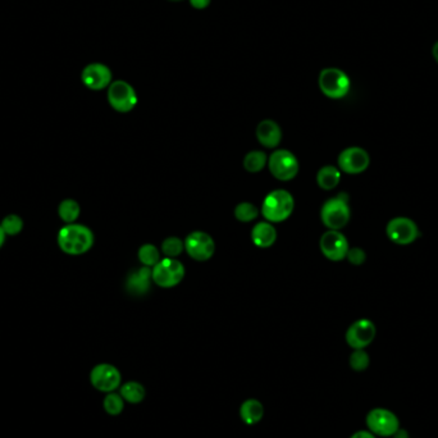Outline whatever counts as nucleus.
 <instances>
[{
    "instance_id": "obj_20",
    "label": "nucleus",
    "mask_w": 438,
    "mask_h": 438,
    "mask_svg": "<svg viewBox=\"0 0 438 438\" xmlns=\"http://www.w3.org/2000/svg\"><path fill=\"white\" fill-rule=\"evenodd\" d=\"M120 394L123 400L128 403H140L146 396V389L140 382L130 381L120 384Z\"/></svg>"
},
{
    "instance_id": "obj_11",
    "label": "nucleus",
    "mask_w": 438,
    "mask_h": 438,
    "mask_svg": "<svg viewBox=\"0 0 438 438\" xmlns=\"http://www.w3.org/2000/svg\"><path fill=\"white\" fill-rule=\"evenodd\" d=\"M184 250L194 261L206 262L214 254L215 244L209 234L201 231H195L186 237Z\"/></svg>"
},
{
    "instance_id": "obj_5",
    "label": "nucleus",
    "mask_w": 438,
    "mask_h": 438,
    "mask_svg": "<svg viewBox=\"0 0 438 438\" xmlns=\"http://www.w3.org/2000/svg\"><path fill=\"white\" fill-rule=\"evenodd\" d=\"M319 89L327 98L342 99L350 92V78L339 68H325L319 75Z\"/></svg>"
},
{
    "instance_id": "obj_30",
    "label": "nucleus",
    "mask_w": 438,
    "mask_h": 438,
    "mask_svg": "<svg viewBox=\"0 0 438 438\" xmlns=\"http://www.w3.org/2000/svg\"><path fill=\"white\" fill-rule=\"evenodd\" d=\"M347 261L353 265H361L367 259L365 251L361 248L349 249L346 255Z\"/></svg>"
},
{
    "instance_id": "obj_17",
    "label": "nucleus",
    "mask_w": 438,
    "mask_h": 438,
    "mask_svg": "<svg viewBox=\"0 0 438 438\" xmlns=\"http://www.w3.org/2000/svg\"><path fill=\"white\" fill-rule=\"evenodd\" d=\"M153 280L151 276V270L149 267H142L130 273L127 278L128 292L134 294V295H144L150 290V281Z\"/></svg>"
},
{
    "instance_id": "obj_16",
    "label": "nucleus",
    "mask_w": 438,
    "mask_h": 438,
    "mask_svg": "<svg viewBox=\"0 0 438 438\" xmlns=\"http://www.w3.org/2000/svg\"><path fill=\"white\" fill-rule=\"evenodd\" d=\"M256 137L264 148H277L282 140V131L275 120H265L256 128Z\"/></svg>"
},
{
    "instance_id": "obj_32",
    "label": "nucleus",
    "mask_w": 438,
    "mask_h": 438,
    "mask_svg": "<svg viewBox=\"0 0 438 438\" xmlns=\"http://www.w3.org/2000/svg\"><path fill=\"white\" fill-rule=\"evenodd\" d=\"M350 438H377L372 432L369 431H358L353 433V436Z\"/></svg>"
},
{
    "instance_id": "obj_31",
    "label": "nucleus",
    "mask_w": 438,
    "mask_h": 438,
    "mask_svg": "<svg viewBox=\"0 0 438 438\" xmlns=\"http://www.w3.org/2000/svg\"><path fill=\"white\" fill-rule=\"evenodd\" d=\"M190 4L195 9H205L211 4V0H190Z\"/></svg>"
},
{
    "instance_id": "obj_25",
    "label": "nucleus",
    "mask_w": 438,
    "mask_h": 438,
    "mask_svg": "<svg viewBox=\"0 0 438 438\" xmlns=\"http://www.w3.org/2000/svg\"><path fill=\"white\" fill-rule=\"evenodd\" d=\"M0 226L7 236H17L21 234L23 230V220L17 214H9L0 222Z\"/></svg>"
},
{
    "instance_id": "obj_7",
    "label": "nucleus",
    "mask_w": 438,
    "mask_h": 438,
    "mask_svg": "<svg viewBox=\"0 0 438 438\" xmlns=\"http://www.w3.org/2000/svg\"><path fill=\"white\" fill-rule=\"evenodd\" d=\"M108 101L114 111L128 113L137 104V95L134 87L126 81H114L108 87Z\"/></svg>"
},
{
    "instance_id": "obj_23",
    "label": "nucleus",
    "mask_w": 438,
    "mask_h": 438,
    "mask_svg": "<svg viewBox=\"0 0 438 438\" xmlns=\"http://www.w3.org/2000/svg\"><path fill=\"white\" fill-rule=\"evenodd\" d=\"M125 403L126 401L123 400V397L120 396V392H109L106 394L104 400H103V408L106 410L109 415H120V413L125 409Z\"/></svg>"
},
{
    "instance_id": "obj_8",
    "label": "nucleus",
    "mask_w": 438,
    "mask_h": 438,
    "mask_svg": "<svg viewBox=\"0 0 438 438\" xmlns=\"http://www.w3.org/2000/svg\"><path fill=\"white\" fill-rule=\"evenodd\" d=\"M269 170L280 181H291L299 173L296 156L289 150H277L268 161Z\"/></svg>"
},
{
    "instance_id": "obj_22",
    "label": "nucleus",
    "mask_w": 438,
    "mask_h": 438,
    "mask_svg": "<svg viewBox=\"0 0 438 438\" xmlns=\"http://www.w3.org/2000/svg\"><path fill=\"white\" fill-rule=\"evenodd\" d=\"M80 213H81L80 204L73 199H64L58 206V215L65 225L75 223L80 217Z\"/></svg>"
},
{
    "instance_id": "obj_18",
    "label": "nucleus",
    "mask_w": 438,
    "mask_h": 438,
    "mask_svg": "<svg viewBox=\"0 0 438 438\" xmlns=\"http://www.w3.org/2000/svg\"><path fill=\"white\" fill-rule=\"evenodd\" d=\"M251 240L258 248H269L276 242V228L269 222H261L253 228Z\"/></svg>"
},
{
    "instance_id": "obj_13",
    "label": "nucleus",
    "mask_w": 438,
    "mask_h": 438,
    "mask_svg": "<svg viewBox=\"0 0 438 438\" xmlns=\"http://www.w3.org/2000/svg\"><path fill=\"white\" fill-rule=\"evenodd\" d=\"M349 249L350 246L346 237L339 231L330 230L320 237V250L325 258L332 262H339L345 259Z\"/></svg>"
},
{
    "instance_id": "obj_26",
    "label": "nucleus",
    "mask_w": 438,
    "mask_h": 438,
    "mask_svg": "<svg viewBox=\"0 0 438 438\" xmlns=\"http://www.w3.org/2000/svg\"><path fill=\"white\" fill-rule=\"evenodd\" d=\"M139 259L140 262L145 265V267H156V264L159 263V251L158 249L151 245V244H146V245H142L140 250H139Z\"/></svg>"
},
{
    "instance_id": "obj_15",
    "label": "nucleus",
    "mask_w": 438,
    "mask_h": 438,
    "mask_svg": "<svg viewBox=\"0 0 438 438\" xmlns=\"http://www.w3.org/2000/svg\"><path fill=\"white\" fill-rule=\"evenodd\" d=\"M81 80L87 89L99 92L112 84V72L106 64L92 63L84 68Z\"/></svg>"
},
{
    "instance_id": "obj_29",
    "label": "nucleus",
    "mask_w": 438,
    "mask_h": 438,
    "mask_svg": "<svg viewBox=\"0 0 438 438\" xmlns=\"http://www.w3.org/2000/svg\"><path fill=\"white\" fill-rule=\"evenodd\" d=\"M184 242L180 240L178 237H168V239H165V240L163 241V253L167 255L168 258L178 256V255L184 251Z\"/></svg>"
},
{
    "instance_id": "obj_4",
    "label": "nucleus",
    "mask_w": 438,
    "mask_h": 438,
    "mask_svg": "<svg viewBox=\"0 0 438 438\" xmlns=\"http://www.w3.org/2000/svg\"><path fill=\"white\" fill-rule=\"evenodd\" d=\"M368 431L378 437H392L400 432V420L394 411L384 408L370 410L365 418Z\"/></svg>"
},
{
    "instance_id": "obj_24",
    "label": "nucleus",
    "mask_w": 438,
    "mask_h": 438,
    "mask_svg": "<svg viewBox=\"0 0 438 438\" xmlns=\"http://www.w3.org/2000/svg\"><path fill=\"white\" fill-rule=\"evenodd\" d=\"M268 158L263 151H250L244 159V167L250 173H258L265 167Z\"/></svg>"
},
{
    "instance_id": "obj_6",
    "label": "nucleus",
    "mask_w": 438,
    "mask_h": 438,
    "mask_svg": "<svg viewBox=\"0 0 438 438\" xmlns=\"http://www.w3.org/2000/svg\"><path fill=\"white\" fill-rule=\"evenodd\" d=\"M153 281L163 289L175 287L184 280V264L178 262L175 258H165L159 261L151 270Z\"/></svg>"
},
{
    "instance_id": "obj_1",
    "label": "nucleus",
    "mask_w": 438,
    "mask_h": 438,
    "mask_svg": "<svg viewBox=\"0 0 438 438\" xmlns=\"http://www.w3.org/2000/svg\"><path fill=\"white\" fill-rule=\"evenodd\" d=\"M58 246L68 255H82L94 245V234L90 228L82 225H65L58 232Z\"/></svg>"
},
{
    "instance_id": "obj_10",
    "label": "nucleus",
    "mask_w": 438,
    "mask_h": 438,
    "mask_svg": "<svg viewBox=\"0 0 438 438\" xmlns=\"http://www.w3.org/2000/svg\"><path fill=\"white\" fill-rule=\"evenodd\" d=\"M386 234L389 240L397 245H409L420 236L417 223L406 217H396L391 219L386 227Z\"/></svg>"
},
{
    "instance_id": "obj_2",
    "label": "nucleus",
    "mask_w": 438,
    "mask_h": 438,
    "mask_svg": "<svg viewBox=\"0 0 438 438\" xmlns=\"http://www.w3.org/2000/svg\"><path fill=\"white\" fill-rule=\"evenodd\" d=\"M294 206V198L289 191H272L263 201V217L270 223L283 222L292 214Z\"/></svg>"
},
{
    "instance_id": "obj_35",
    "label": "nucleus",
    "mask_w": 438,
    "mask_h": 438,
    "mask_svg": "<svg viewBox=\"0 0 438 438\" xmlns=\"http://www.w3.org/2000/svg\"><path fill=\"white\" fill-rule=\"evenodd\" d=\"M170 1H182V0H170Z\"/></svg>"
},
{
    "instance_id": "obj_21",
    "label": "nucleus",
    "mask_w": 438,
    "mask_h": 438,
    "mask_svg": "<svg viewBox=\"0 0 438 438\" xmlns=\"http://www.w3.org/2000/svg\"><path fill=\"white\" fill-rule=\"evenodd\" d=\"M339 180H341V173L333 165H325L319 170L318 175H317V182H318L319 187L323 190H332L339 184Z\"/></svg>"
},
{
    "instance_id": "obj_14",
    "label": "nucleus",
    "mask_w": 438,
    "mask_h": 438,
    "mask_svg": "<svg viewBox=\"0 0 438 438\" xmlns=\"http://www.w3.org/2000/svg\"><path fill=\"white\" fill-rule=\"evenodd\" d=\"M369 164L370 158L368 151L358 146L345 149L339 156V168L349 175H359L367 170Z\"/></svg>"
},
{
    "instance_id": "obj_12",
    "label": "nucleus",
    "mask_w": 438,
    "mask_h": 438,
    "mask_svg": "<svg viewBox=\"0 0 438 438\" xmlns=\"http://www.w3.org/2000/svg\"><path fill=\"white\" fill-rule=\"evenodd\" d=\"M377 328L375 323L369 319H359L353 322L346 331L347 345L353 350L365 349L369 346L375 337Z\"/></svg>"
},
{
    "instance_id": "obj_28",
    "label": "nucleus",
    "mask_w": 438,
    "mask_h": 438,
    "mask_svg": "<svg viewBox=\"0 0 438 438\" xmlns=\"http://www.w3.org/2000/svg\"><path fill=\"white\" fill-rule=\"evenodd\" d=\"M349 363H350L351 369L355 372H364L367 370L370 364V358L364 349H359V350H353V353L350 355Z\"/></svg>"
},
{
    "instance_id": "obj_33",
    "label": "nucleus",
    "mask_w": 438,
    "mask_h": 438,
    "mask_svg": "<svg viewBox=\"0 0 438 438\" xmlns=\"http://www.w3.org/2000/svg\"><path fill=\"white\" fill-rule=\"evenodd\" d=\"M6 237H7V234H4L3 228L0 226V249L3 248V245H4V242H6Z\"/></svg>"
},
{
    "instance_id": "obj_27",
    "label": "nucleus",
    "mask_w": 438,
    "mask_h": 438,
    "mask_svg": "<svg viewBox=\"0 0 438 438\" xmlns=\"http://www.w3.org/2000/svg\"><path fill=\"white\" fill-rule=\"evenodd\" d=\"M258 215H259V209L250 203H241L234 209V217L237 220L244 222V223L254 220L258 218Z\"/></svg>"
},
{
    "instance_id": "obj_34",
    "label": "nucleus",
    "mask_w": 438,
    "mask_h": 438,
    "mask_svg": "<svg viewBox=\"0 0 438 438\" xmlns=\"http://www.w3.org/2000/svg\"><path fill=\"white\" fill-rule=\"evenodd\" d=\"M432 51H433V57H434L436 62L438 63V42L434 44V46H433V50H432Z\"/></svg>"
},
{
    "instance_id": "obj_9",
    "label": "nucleus",
    "mask_w": 438,
    "mask_h": 438,
    "mask_svg": "<svg viewBox=\"0 0 438 438\" xmlns=\"http://www.w3.org/2000/svg\"><path fill=\"white\" fill-rule=\"evenodd\" d=\"M90 382L94 389L100 392L109 394L117 389H120L122 383V375L118 368L114 367L108 363H101L92 368L90 373Z\"/></svg>"
},
{
    "instance_id": "obj_3",
    "label": "nucleus",
    "mask_w": 438,
    "mask_h": 438,
    "mask_svg": "<svg viewBox=\"0 0 438 438\" xmlns=\"http://www.w3.org/2000/svg\"><path fill=\"white\" fill-rule=\"evenodd\" d=\"M350 215L351 212L349 206V196L344 192L327 200L320 211V217L325 226L336 231L346 226L350 220Z\"/></svg>"
},
{
    "instance_id": "obj_19",
    "label": "nucleus",
    "mask_w": 438,
    "mask_h": 438,
    "mask_svg": "<svg viewBox=\"0 0 438 438\" xmlns=\"http://www.w3.org/2000/svg\"><path fill=\"white\" fill-rule=\"evenodd\" d=\"M241 420L248 425L259 423L264 417V406L256 399H248L240 406Z\"/></svg>"
}]
</instances>
